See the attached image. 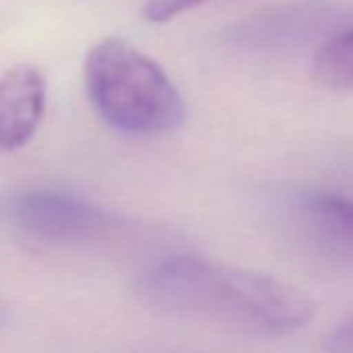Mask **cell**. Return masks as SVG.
Wrapping results in <instances>:
<instances>
[{
	"mask_svg": "<svg viewBox=\"0 0 353 353\" xmlns=\"http://www.w3.org/2000/svg\"><path fill=\"white\" fill-rule=\"evenodd\" d=\"M141 291L162 312L256 336L297 332L316 316V303L305 291L258 270L196 256L162 260L143 276Z\"/></svg>",
	"mask_w": 353,
	"mask_h": 353,
	"instance_id": "obj_1",
	"label": "cell"
},
{
	"mask_svg": "<svg viewBox=\"0 0 353 353\" xmlns=\"http://www.w3.org/2000/svg\"><path fill=\"white\" fill-rule=\"evenodd\" d=\"M83 81L98 114L123 133H170L185 121V100L172 79L123 38H104L90 48Z\"/></svg>",
	"mask_w": 353,
	"mask_h": 353,
	"instance_id": "obj_2",
	"label": "cell"
},
{
	"mask_svg": "<svg viewBox=\"0 0 353 353\" xmlns=\"http://www.w3.org/2000/svg\"><path fill=\"white\" fill-rule=\"evenodd\" d=\"M0 225L28 243L67 248L100 239L110 231L112 219L85 200L30 190L0 198Z\"/></svg>",
	"mask_w": 353,
	"mask_h": 353,
	"instance_id": "obj_3",
	"label": "cell"
},
{
	"mask_svg": "<svg viewBox=\"0 0 353 353\" xmlns=\"http://www.w3.org/2000/svg\"><path fill=\"white\" fill-rule=\"evenodd\" d=\"M46 108L44 75L19 65L0 77V150L23 148L38 131Z\"/></svg>",
	"mask_w": 353,
	"mask_h": 353,
	"instance_id": "obj_4",
	"label": "cell"
},
{
	"mask_svg": "<svg viewBox=\"0 0 353 353\" xmlns=\"http://www.w3.org/2000/svg\"><path fill=\"white\" fill-rule=\"evenodd\" d=\"M301 223L318 252L353 268V202L336 194H312L301 202Z\"/></svg>",
	"mask_w": 353,
	"mask_h": 353,
	"instance_id": "obj_5",
	"label": "cell"
},
{
	"mask_svg": "<svg viewBox=\"0 0 353 353\" xmlns=\"http://www.w3.org/2000/svg\"><path fill=\"white\" fill-rule=\"evenodd\" d=\"M316 77L341 92H353V26L328 38L314 57Z\"/></svg>",
	"mask_w": 353,
	"mask_h": 353,
	"instance_id": "obj_6",
	"label": "cell"
},
{
	"mask_svg": "<svg viewBox=\"0 0 353 353\" xmlns=\"http://www.w3.org/2000/svg\"><path fill=\"white\" fill-rule=\"evenodd\" d=\"M204 3L206 0H148L143 15L150 23H166L176 15L192 11Z\"/></svg>",
	"mask_w": 353,
	"mask_h": 353,
	"instance_id": "obj_7",
	"label": "cell"
},
{
	"mask_svg": "<svg viewBox=\"0 0 353 353\" xmlns=\"http://www.w3.org/2000/svg\"><path fill=\"white\" fill-rule=\"evenodd\" d=\"M326 353H353V318L334 326L324 339Z\"/></svg>",
	"mask_w": 353,
	"mask_h": 353,
	"instance_id": "obj_8",
	"label": "cell"
}]
</instances>
